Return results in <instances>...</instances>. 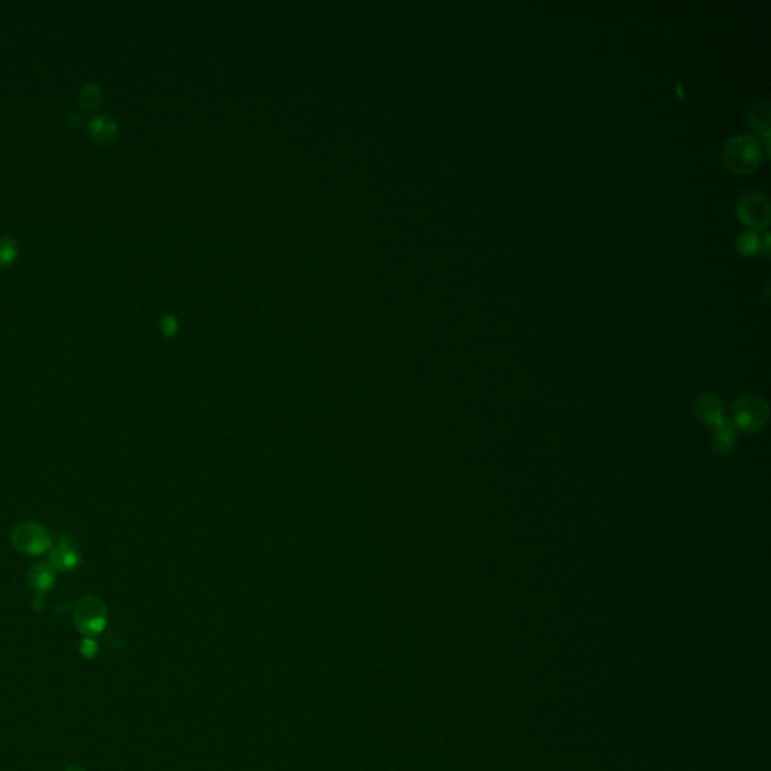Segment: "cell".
Here are the masks:
<instances>
[{
	"label": "cell",
	"mask_w": 771,
	"mask_h": 771,
	"mask_svg": "<svg viewBox=\"0 0 771 771\" xmlns=\"http://www.w3.org/2000/svg\"><path fill=\"white\" fill-rule=\"evenodd\" d=\"M56 581V570L47 562H38L30 566L27 572V583L36 594H45Z\"/></svg>",
	"instance_id": "obj_7"
},
{
	"label": "cell",
	"mask_w": 771,
	"mask_h": 771,
	"mask_svg": "<svg viewBox=\"0 0 771 771\" xmlns=\"http://www.w3.org/2000/svg\"><path fill=\"white\" fill-rule=\"evenodd\" d=\"M714 435H713V449L719 453H726L735 443V428L728 422H722L719 425L714 427Z\"/></svg>",
	"instance_id": "obj_10"
},
{
	"label": "cell",
	"mask_w": 771,
	"mask_h": 771,
	"mask_svg": "<svg viewBox=\"0 0 771 771\" xmlns=\"http://www.w3.org/2000/svg\"><path fill=\"white\" fill-rule=\"evenodd\" d=\"M108 616L104 601L95 595L81 596L73 610L75 629L85 637H95L97 634L103 633L108 625Z\"/></svg>",
	"instance_id": "obj_2"
},
{
	"label": "cell",
	"mask_w": 771,
	"mask_h": 771,
	"mask_svg": "<svg viewBox=\"0 0 771 771\" xmlns=\"http://www.w3.org/2000/svg\"><path fill=\"white\" fill-rule=\"evenodd\" d=\"M737 244H738L740 251H742L743 253L752 255V253H757L761 249V238L755 232L746 231L743 233H740V237L737 240Z\"/></svg>",
	"instance_id": "obj_13"
},
{
	"label": "cell",
	"mask_w": 771,
	"mask_h": 771,
	"mask_svg": "<svg viewBox=\"0 0 771 771\" xmlns=\"http://www.w3.org/2000/svg\"><path fill=\"white\" fill-rule=\"evenodd\" d=\"M11 542L14 548L27 556H38L51 546V535L47 527L35 521H25L12 529Z\"/></svg>",
	"instance_id": "obj_3"
},
{
	"label": "cell",
	"mask_w": 771,
	"mask_h": 771,
	"mask_svg": "<svg viewBox=\"0 0 771 771\" xmlns=\"http://www.w3.org/2000/svg\"><path fill=\"white\" fill-rule=\"evenodd\" d=\"M79 562H80L79 551L73 546L71 540L66 538V536H64V538L60 540L59 546L56 548L50 550L49 553V564L56 571L68 572L74 570L75 566L79 565Z\"/></svg>",
	"instance_id": "obj_6"
},
{
	"label": "cell",
	"mask_w": 771,
	"mask_h": 771,
	"mask_svg": "<svg viewBox=\"0 0 771 771\" xmlns=\"http://www.w3.org/2000/svg\"><path fill=\"white\" fill-rule=\"evenodd\" d=\"M89 131L98 142H109L116 136L118 125L109 115H98L89 123Z\"/></svg>",
	"instance_id": "obj_9"
},
{
	"label": "cell",
	"mask_w": 771,
	"mask_h": 771,
	"mask_svg": "<svg viewBox=\"0 0 771 771\" xmlns=\"http://www.w3.org/2000/svg\"><path fill=\"white\" fill-rule=\"evenodd\" d=\"M34 609L36 611H41L44 609V594H36L34 598Z\"/></svg>",
	"instance_id": "obj_16"
},
{
	"label": "cell",
	"mask_w": 771,
	"mask_h": 771,
	"mask_svg": "<svg viewBox=\"0 0 771 771\" xmlns=\"http://www.w3.org/2000/svg\"><path fill=\"white\" fill-rule=\"evenodd\" d=\"M761 143L749 134L731 138L723 148V160L732 172L747 173L757 169L761 163Z\"/></svg>",
	"instance_id": "obj_1"
},
{
	"label": "cell",
	"mask_w": 771,
	"mask_h": 771,
	"mask_svg": "<svg viewBox=\"0 0 771 771\" xmlns=\"http://www.w3.org/2000/svg\"><path fill=\"white\" fill-rule=\"evenodd\" d=\"M767 405L762 399L753 395H746L734 405L735 427L744 431H757L767 422Z\"/></svg>",
	"instance_id": "obj_5"
},
{
	"label": "cell",
	"mask_w": 771,
	"mask_h": 771,
	"mask_svg": "<svg viewBox=\"0 0 771 771\" xmlns=\"http://www.w3.org/2000/svg\"><path fill=\"white\" fill-rule=\"evenodd\" d=\"M80 654L85 659H94L98 654V644L94 637H85L80 642Z\"/></svg>",
	"instance_id": "obj_15"
},
{
	"label": "cell",
	"mask_w": 771,
	"mask_h": 771,
	"mask_svg": "<svg viewBox=\"0 0 771 771\" xmlns=\"http://www.w3.org/2000/svg\"><path fill=\"white\" fill-rule=\"evenodd\" d=\"M103 100V92L101 89L95 83H86V85H83L81 90H80V104L81 108H85L88 110H92L95 108L100 105Z\"/></svg>",
	"instance_id": "obj_12"
},
{
	"label": "cell",
	"mask_w": 771,
	"mask_h": 771,
	"mask_svg": "<svg viewBox=\"0 0 771 771\" xmlns=\"http://www.w3.org/2000/svg\"><path fill=\"white\" fill-rule=\"evenodd\" d=\"M694 408H696L698 418L708 423V425L717 427L723 422V407L720 401L713 395L699 396L696 404H694Z\"/></svg>",
	"instance_id": "obj_8"
},
{
	"label": "cell",
	"mask_w": 771,
	"mask_h": 771,
	"mask_svg": "<svg viewBox=\"0 0 771 771\" xmlns=\"http://www.w3.org/2000/svg\"><path fill=\"white\" fill-rule=\"evenodd\" d=\"M15 255H17V244H15V240L10 237L0 238V266L10 264L15 258Z\"/></svg>",
	"instance_id": "obj_14"
},
{
	"label": "cell",
	"mask_w": 771,
	"mask_h": 771,
	"mask_svg": "<svg viewBox=\"0 0 771 771\" xmlns=\"http://www.w3.org/2000/svg\"><path fill=\"white\" fill-rule=\"evenodd\" d=\"M738 217L752 229L766 228L770 222V199L764 192H746L738 202Z\"/></svg>",
	"instance_id": "obj_4"
},
{
	"label": "cell",
	"mask_w": 771,
	"mask_h": 771,
	"mask_svg": "<svg viewBox=\"0 0 771 771\" xmlns=\"http://www.w3.org/2000/svg\"><path fill=\"white\" fill-rule=\"evenodd\" d=\"M749 123L759 134L766 136V140L768 142V133H770V108L767 104H758L750 109L749 112Z\"/></svg>",
	"instance_id": "obj_11"
},
{
	"label": "cell",
	"mask_w": 771,
	"mask_h": 771,
	"mask_svg": "<svg viewBox=\"0 0 771 771\" xmlns=\"http://www.w3.org/2000/svg\"><path fill=\"white\" fill-rule=\"evenodd\" d=\"M65 771H88L85 767H81L79 764H71L65 768Z\"/></svg>",
	"instance_id": "obj_17"
}]
</instances>
